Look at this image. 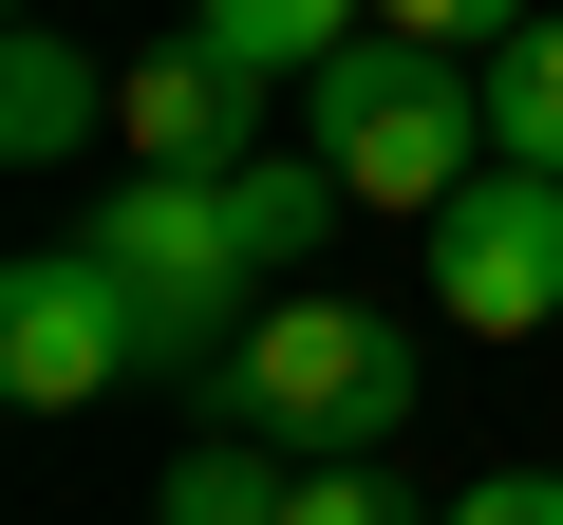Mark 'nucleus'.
<instances>
[{
	"label": "nucleus",
	"instance_id": "nucleus-10",
	"mask_svg": "<svg viewBox=\"0 0 563 525\" xmlns=\"http://www.w3.org/2000/svg\"><path fill=\"white\" fill-rule=\"evenodd\" d=\"M282 488H301V450H263V432H188L169 450V488H151V525H282Z\"/></svg>",
	"mask_w": 563,
	"mask_h": 525
},
{
	"label": "nucleus",
	"instance_id": "nucleus-4",
	"mask_svg": "<svg viewBox=\"0 0 563 525\" xmlns=\"http://www.w3.org/2000/svg\"><path fill=\"white\" fill-rule=\"evenodd\" d=\"M413 282H432V320L451 338H544L563 320V169H470L432 225H413Z\"/></svg>",
	"mask_w": 563,
	"mask_h": 525
},
{
	"label": "nucleus",
	"instance_id": "nucleus-7",
	"mask_svg": "<svg viewBox=\"0 0 563 525\" xmlns=\"http://www.w3.org/2000/svg\"><path fill=\"white\" fill-rule=\"evenodd\" d=\"M95 113H113V57H76L57 20H20V38H0V150H20V169L95 150Z\"/></svg>",
	"mask_w": 563,
	"mask_h": 525
},
{
	"label": "nucleus",
	"instance_id": "nucleus-5",
	"mask_svg": "<svg viewBox=\"0 0 563 525\" xmlns=\"http://www.w3.org/2000/svg\"><path fill=\"white\" fill-rule=\"evenodd\" d=\"M113 376H151V338H132V282L95 262V225L76 244H20V262H0V394H20V413H95Z\"/></svg>",
	"mask_w": 563,
	"mask_h": 525
},
{
	"label": "nucleus",
	"instance_id": "nucleus-3",
	"mask_svg": "<svg viewBox=\"0 0 563 525\" xmlns=\"http://www.w3.org/2000/svg\"><path fill=\"white\" fill-rule=\"evenodd\" d=\"M95 262L132 282L151 376H225V357H244V320H263V262H244V225H225V169H113Z\"/></svg>",
	"mask_w": 563,
	"mask_h": 525
},
{
	"label": "nucleus",
	"instance_id": "nucleus-9",
	"mask_svg": "<svg viewBox=\"0 0 563 525\" xmlns=\"http://www.w3.org/2000/svg\"><path fill=\"white\" fill-rule=\"evenodd\" d=\"M339 206H357V188H339V169H320L301 132H263V150L225 169V225H244V262H263V282H282V262H301V244H320Z\"/></svg>",
	"mask_w": 563,
	"mask_h": 525
},
{
	"label": "nucleus",
	"instance_id": "nucleus-11",
	"mask_svg": "<svg viewBox=\"0 0 563 525\" xmlns=\"http://www.w3.org/2000/svg\"><path fill=\"white\" fill-rule=\"evenodd\" d=\"M488 150H507V169H563V20H526V38L488 57Z\"/></svg>",
	"mask_w": 563,
	"mask_h": 525
},
{
	"label": "nucleus",
	"instance_id": "nucleus-6",
	"mask_svg": "<svg viewBox=\"0 0 563 525\" xmlns=\"http://www.w3.org/2000/svg\"><path fill=\"white\" fill-rule=\"evenodd\" d=\"M263 150V76L207 57V38H151L113 76V169H244Z\"/></svg>",
	"mask_w": 563,
	"mask_h": 525
},
{
	"label": "nucleus",
	"instance_id": "nucleus-8",
	"mask_svg": "<svg viewBox=\"0 0 563 525\" xmlns=\"http://www.w3.org/2000/svg\"><path fill=\"white\" fill-rule=\"evenodd\" d=\"M188 38H207V57H244L263 94H301L339 38H376V0H188Z\"/></svg>",
	"mask_w": 563,
	"mask_h": 525
},
{
	"label": "nucleus",
	"instance_id": "nucleus-1",
	"mask_svg": "<svg viewBox=\"0 0 563 525\" xmlns=\"http://www.w3.org/2000/svg\"><path fill=\"white\" fill-rule=\"evenodd\" d=\"M207 413L263 432V450H301V469L395 450V432H413V320H395V301H339V282H263V320H244V357L207 376Z\"/></svg>",
	"mask_w": 563,
	"mask_h": 525
},
{
	"label": "nucleus",
	"instance_id": "nucleus-2",
	"mask_svg": "<svg viewBox=\"0 0 563 525\" xmlns=\"http://www.w3.org/2000/svg\"><path fill=\"white\" fill-rule=\"evenodd\" d=\"M282 113H301V150L357 188V206H395V225H432L470 169H488V76L451 57V38H339L301 94H282Z\"/></svg>",
	"mask_w": 563,
	"mask_h": 525
},
{
	"label": "nucleus",
	"instance_id": "nucleus-12",
	"mask_svg": "<svg viewBox=\"0 0 563 525\" xmlns=\"http://www.w3.org/2000/svg\"><path fill=\"white\" fill-rule=\"evenodd\" d=\"M282 525H413V488H395L376 450H339V469H301V488H282Z\"/></svg>",
	"mask_w": 563,
	"mask_h": 525
},
{
	"label": "nucleus",
	"instance_id": "nucleus-14",
	"mask_svg": "<svg viewBox=\"0 0 563 525\" xmlns=\"http://www.w3.org/2000/svg\"><path fill=\"white\" fill-rule=\"evenodd\" d=\"M432 525H563V469H488V488H451Z\"/></svg>",
	"mask_w": 563,
	"mask_h": 525
},
{
	"label": "nucleus",
	"instance_id": "nucleus-13",
	"mask_svg": "<svg viewBox=\"0 0 563 525\" xmlns=\"http://www.w3.org/2000/svg\"><path fill=\"white\" fill-rule=\"evenodd\" d=\"M376 20H395V38H451V57H507L544 0H376Z\"/></svg>",
	"mask_w": 563,
	"mask_h": 525
},
{
	"label": "nucleus",
	"instance_id": "nucleus-15",
	"mask_svg": "<svg viewBox=\"0 0 563 525\" xmlns=\"http://www.w3.org/2000/svg\"><path fill=\"white\" fill-rule=\"evenodd\" d=\"M20 20H57V0H20Z\"/></svg>",
	"mask_w": 563,
	"mask_h": 525
}]
</instances>
